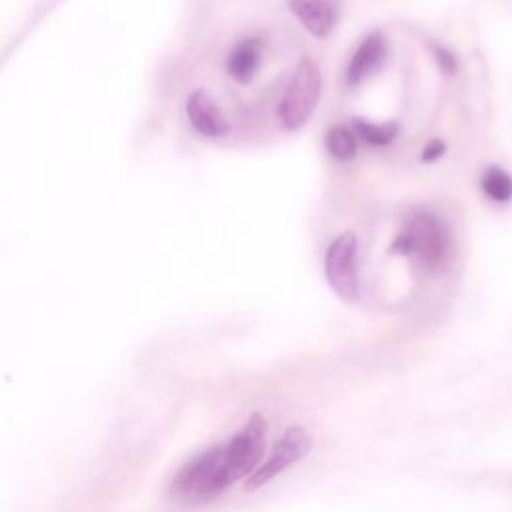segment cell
<instances>
[{
  "mask_svg": "<svg viewBox=\"0 0 512 512\" xmlns=\"http://www.w3.org/2000/svg\"><path fill=\"white\" fill-rule=\"evenodd\" d=\"M434 54H436L438 66H440L446 74H454V72H456L458 62H456V58H454V54H452V52H448L446 48H436V50H434Z\"/></svg>",
  "mask_w": 512,
  "mask_h": 512,
  "instance_id": "13",
  "label": "cell"
},
{
  "mask_svg": "<svg viewBox=\"0 0 512 512\" xmlns=\"http://www.w3.org/2000/svg\"><path fill=\"white\" fill-rule=\"evenodd\" d=\"M312 448L310 434L300 426H290L274 444L268 458L258 464V468L246 478V488L254 490L288 470L292 464L300 462Z\"/></svg>",
  "mask_w": 512,
  "mask_h": 512,
  "instance_id": "4",
  "label": "cell"
},
{
  "mask_svg": "<svg viewBox=\"0 0 512 512\" xmlns=\"http://www.w3.org/2000/svg\"><path fill=\"white\" fill-rule=\"evenodd\" d=\"M392 252L412 258L424 272H442L452 258V236L442 218L430 212L412 214L390 246Z\"/></svg>",
  "mask_w": 512,
  "mask_h": 512,
  "instance_id": "2",
  "label": "cell"
},
{
  "mask_svg": "<svg viewBox=\"0 0 512 512\" xmlns=\"http://www.w3.org/2000/svg\"><path fill=\"white\" fill-rule=\"evenodd\" d=\"M320 70L314 60L302 58L280 102V120L286 130H298L312 116L320 100Z\"/></svg>",
  "mask_w": 512,
  "mask_h": 512,
  "instance_id": "3",
  "label": "cell"
},
{
  "mask_svg": "<svg viewBox=\"0 0 512 512\" xmlns=\"http://www.w3.org/2000/svg\"><path fill=\"white\" fill-rule=\"evenodd\" d=\"M326 278L340 298L356 300V296H358V264H356V236L352 232L340 234L328 246Z\"/></svg>",
  "mask_w": 512,
  "mask_h": 512,
  "instance_id": "5",
  "label": "cell"
},
{
  "mask_svg": "<svg viewBox=\"0 0 512 512\" xmlns=\"http://www.w3.org/2000/svg\"><path fill=\"white\" fill-rule=\"evenodd\" d=\"M480 184L484 194L494 202H508L512 198V176L500 166H486Z\"/></svg>",
  "mask_w": 512,
  "mask_h": 512,
  "instance_id": "10",
  "label": "cell"
},
{
  "mask_svg": "<svg viewBox=\"0 0 512 512\" xmlns=\"http://www.w3.org/2000/svg\"><path fill=\"white\" fill-rule=\"evenodd\" d=\"M444 150H446L444 142H440V140H430V142L424 146V150H422V160H424V162H432V160L440 158V156L444 154Z\"/></svg>",
  "mask_w": 512,
  "mask_h": 512,
  "instance_id": "14",
  "label": "cell"
},
{
  "mask_svg": "<svg viewBox=\"0 0 512 512\" xmlns=\"http://www.w3.org/2000/svg\"><path fill=\"white\" fill-rule=\"evenodd\" d=\"M290 10L304 28L318 38L328 36L338 20V10L330 0H290Z\"/></svg>",
  "mask_w": 512,
  "mask_h": 512,
  "instance_id": "7",
  "label": "cell"
},
{
  "mask_svg": "<svg viewBox=\"0 0 512 512\" xmlns=\"http://www.w3.org/2000/svg\"><path fill=\"white\" fill-rule=\"evenodd\" d=\"M260 62H262V44L256 38H244L230 50L226 60V70L236 82L248 84L256 76Z\"/></svg>",
  "mask_w": 512,
  "mask_h": 512,
  "instance_id": "9",
  "label": "cell"
},
{
  "mask_svg": "<svg viewBox=\"0 0 512 512\" xmlns=\"http://www.w3.org/2000/svg\"><path fill=\"white\" fill-rule=\"evenodd\" d=\"M264 432L266 422L254 416L230 440L210 446L188 460L174 476L170 492L190 504L214 500L258 468L264 454Z\"/></svg>",
  "mask_w": 512,
  "mask_h": 512,
  "instance_id": "1",
  "label": "cell"
},
{
  "mask_svg": "<svg viewBox=\"0 0 512 512\" xmlns=\"http://www.w3.org/2000/svg\"><path fill=\"white\" fill-rule=\"evenodd\" d=\"M354 128H356V132L360 134L362 140H366L368 144H374V146H386L398 134V124L396 122L372 124V122H366L362 118H356L354 120Z\"/></svg>",
  "mask_w": 512,
  "mask_h": 512,
  "instance_id": "11",
  "label": "cell"
},
{
  "mask_svg": "<svg viewBox=\"0 0 512 512\" xmlns=\"http://www.w3.org/2000/svg\"><path fill=\"white\" fill-rule=\"evenodd\" d=\"M384 58H386V38L380 32H372L370 36L364 38V42L354 52L346 72V82L350 86L360 84L368 74H372L382 66Z\"/></svg>",
  "mask_w": 512,
  "mask_h": 512,
  "instance_id": "8",
  "label": "cell"
},
{
  "mask_svg": "<svg viewBox=\"0 0 512 512\" xmlns=\"http://www.w3.org/2000/svg\"><path fill=\"white\" fill-rule=\"evenodd\" d=\"M326 146L336 160H352L356 156V140L344 126H332L326 134Z\"/></svg>",
  "mask_w": 512,
  "mask_h": 512,
  "instance_id": "12",
  "label": "cell"
},
{
  "mask_svg": "<svg viewBox=\"0 0 512 512\" xmlns=\"http://www.w3.org/2000/svg\"><path fill=\"white\" fill-rule=\"evenodd\" d=\"M186 116L192 128L206 138H222L228 134L230 124L214 98L206 90H194L186 100Z\"/></svg>",
  "mask_w": 512,
  "mask_h": 512,
  "instance_id": "6",
  "label": "cell"
}]
</instances>
